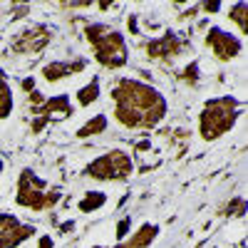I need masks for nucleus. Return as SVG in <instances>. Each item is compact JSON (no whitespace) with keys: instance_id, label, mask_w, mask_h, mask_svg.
Masks as SVG:
<instances>
[{"instance_id":"6","label":"nucleus","mask_w":248,"mask_h":248,"mask_svg":"<svg viewBox=\"0 0 248 248\" xmlns=\"http://www.w3.org/2000/svg\"><path fill=\"white\" fill-rule=\"evenodd\" d=\"M87 179L102 181V184H109V181H127L134 174V161L132 156L124 152V149H109L102 156L92 159L87 167H85Z\"/></svg>"},{"instance_id":"11","label":"nucleus","mask_w":248,"mask_h":248,"mask_svg":"<svg viewBox=\"0 0 248 248\" xmlns=\"http://www.w3.org/2000/svg\"><path fill=\"white\" fill-rule=\"evenodd\" d=\"M184 50V43H181V37L176 32H164L161 37H154L149 40L147 45H144V52H147V57L152 60H176Z\"/></svg>"},{"instance_id":"2","label":"nucleus","mask_w":248,"mask_h":248,"mask_svg":"<svg viewBox=\"0 0 248 248\" xmlns=\"http://www.w3.org/2000/svg\"><path fill=\"white\" fill-rule=\"evenodd\" d=\"M85 37L90 43V50L94 55V62L105 70H122L129 62V47L124 35L107 25V23H90L85 28Z\"/></svg>"},{"instance_id":"21","label":"nucleus","mask_w":248,"mask_h":248,"mask_svg":"<svg viewBox=\"0 0 248 248\" xmlns=\"http://www.w3.org/2000/svg\"><path fill=\"white\" fill-rule=\"evenodd\" d=\"M94 248H107V246H94ZM109 248H132V246H129L127 241H119L117 246H109Z\"/></svg>"},{"instance_id":"8","label":"nucleus","mask_w":248,"mask_h":248,"mask_svg":"<svg viewBox=\"0 0 248 248\" xmlns=\"http://www.w3.org/2000/svg\"><path fill=\"white\" fill-rule=\"evenodd\" d=\"M203 43H206V47L214 52V57L218 62H233L243 52V40L238 35L229 32V30L218 28V25L209 28V32H206V37H203Z\"/></svg>"},{"instance_id":"7","label":"nucleus","mask_w":248,"mask_h":248,"mask_svg":"<svg viewBox=\"0 0 248 248\" xmlns=\"http://www.w3.org/2000/svg\"><path fill=\"white\" fill-rule=\"evenodd\" d=\"M50 43H52V28L43 25V23H35V25H28L10 37V52L13 55H37Z\"/></svg>"},{"instance_id":"10","label":"nucleus","mask_w":248,"mask_h":248,"mask_svg":"<svg viewBox=\"0 0 248 248\" xmlns=\"http://www.w3.org/2000/svg\"><path fill=\"white\" fill-rule=\"evenodd\" d=\"M87 70V60L85 57H77V60H52L40 70V77H43L47 85H55V82H62L67 77H75L79 72Z\"/></svg>"},{"instance_id":"13","label":"nucleus","mask_w":248,"mask_h":248,"mask_svg":"<svg viewBox=\"0 0 248 248\" xmlns=\"http://www.w3.org/2000/svg\"><path fill=\"white\" fill-rule=\"evenodd\" d=\"M156 236H159V226L156 223H141L137 229V233H132L127 238V243L132 248H149L156 241Z\"/></svg>"},{"instance_id":"22","label":"nucleus","mask_w":248,"mask_h":248,"mask_svg":"<svg viewBox=\"0 0 248 248\" xmlns=\"http://www.w3.org/2000/svg\"><path fill=\"white\" fill-rule=\"evenodd\" d=\"M3 171H5V161L0 159V179H3Z\"/></svg>"},{"instance_id":"9","label":"nucleus","mask_w":248,"mask_h":248,"mask_svg":"<svg viewBox=\"0 0 248 248\" xmlns=\"http://www.w3.org/2000/svg\"><path fill=\"white\" fill-rule=\"evenodd\" d=\"M37 229L32 223L20 221L15 214H0V248H20L25 241L35 238Z\"/></svg>"},{"instance_id":"14","label":"nucleus","mask_w":248,"mask_h":248,"mask_svg":"<svg viewBox=\"0 0 248 248\" xmlns=\"http://www.w3.org/2000/svg\"><path fill=\"white\" fill-rule=\"evenodd\" d=\"M99 92H102V85H99V77H92L85 87H79L77 92H75V102H77V107H90V105H94V102L99 99Z\"/></svg>"},{"instance_id":"12","label":"nucleus","mask_w":248,"mask_h":248,"mask_svg":"<svg viewBox=\"0 0 248 248\" xmlns=\"http://www.w3.org/2000/svg\"><path fill=\"white\" fill-rule=\"evenodd\" d=\"M15 109V92L10 87V79L5 75V70L0 67V122L8 119Z\"/></svg>"},{"instance_id":"5","label":"nucleus","mask_w":248,"mask_h":248,"mask_svg":"<svg viewBox=\"0 0 248 248\" xmlns=\"http://www.w3.org/2000/svg\"><path fill=\"white\" fill-rule=\"evenodd\" d=\"M28 102L32 107V124H30L32 134H40L52 119H67L75 114V107L67 92L55 94V97H43V92L32 90L28 94Z\"/></svg>"},{"instance_id":"20","label":"nucleus","mask_w":248,"mask_h":248,"mask_svg":"<svg viewBox=\"0 0 248 248\" xmlns=\"http://www.w3.org/2000/svg\"><path fill=\"white\" fill-rule=\"evenodd\" d=\"M37 248H55V241L50 236H40L37 238Z\"/></svg>"},{"instance_id":"15","label":"nucleus","mask_w":248,"mask_h":248,"mask_svg":"<svg viewBox=\"0 0 248 248\" xmlns=\"http://www.w3.org/2000/svg\"><path fill=\"white\" fill-rule=\"evenodd\" d=\"M107 127H109V119H107V114H94V117H90L82 127L77 129V139H87V137H97V134H105L107 132Z\"/></svg>"},{"instance_id":"4","label":"nucleus","mask_w":248,"mask_h":248,"mask_svg":"<svg viewBox=\"0 0 248 248\" xmlns=\"http://www.w3.org/2000/svg\"><path fill=\"white\" fill-rule=\"evenodd\" d=\"M62 191L60 189H50L45 179H40L32 169H23L17 174V189H15V203L20 209H28L35 214L50 211L60 203Z\"/></svg>"},{"instance_id":"18","label":"nucleus","mask_w":248,"mask_h":248,"mask_svg":"<svg viewBox=\"0 0 248 248\" xmlns=\"http://www.w3.org/2000/svg\"><path fill=\"white\" fill-rule=\"evenodd\" d=\"M181 79H184V82H189V85H194V82L199 79V65H196V62H191V65L184 70Z\"/></svg>"},{"instance_id":"19","label":"nucleus","mask_w":248,"mask_h":248,"mask_svg":"<svg viewBox=\"0 0 248 248\" xmlns=\"http://www.w3.org/2000/svg\"><path fill=\"white\" fill-rule=\"evenodd\" d=\"M129 226H132V218H129V216H127V218H122V221L117 223V238H119V241L127 238V233H129Z\"/></svg>"},{"instance_id":"3","label":"nucleus","mask_w":248,"mask_h":248,"mask_svg":"<svg viewBox=\"0 0 248 248\" xmlns=\"http://www.w3.org/2000/svg\"><path fill=\"white\" fill-rule=\"evenodd\" d=\"M243 112V105L233 94H221L203 102L199 112V134L203 141H216L223 134H229Z\"/></svg>"},{"instance_id":"16","label":"nucleus","mask_w":248,"mask_h":248,"mask_svg":"<svg viewBox=\"0 0 248 248\" xmlns=\"http://www.w3.org/2000/svg\"><path fill=\"white\" fill-rule=\"evenodd\" d=\"M105 203H107V194L105 191H85V196L77 201V211L79 214H94Z\"/></svg>"},{"instance_id":"17","label":"nucleus","mask_w":248,"mask_h":248,"mask_svg":"<svg viewBox=\"0 0 248 248\" xmlns=\"http://www.w3.org/2000/svg\"><path fill=\"white\" fill-rule=\"evenodd\" d=\"M229 20H233V23L238 25V30H241V35H246L248 32V3H236V5H231L229 8Z\"/></svg>"},{"instance_id":"1","label":"nucleus","mask_w":248,"mask_h":248,"mask_svg":"<svg viewBox=\"0 0 248 248\" xmlns=\"http://www.w3.org/2000/svg\"><path fill=\"white\" fill-rule=\"evenodd\" d=\"M109 99L114 105L117 124L132 132H149L159 127L169 112L164 94L134 77H119L109 90Z\"/></svg>"}]
</instances>
